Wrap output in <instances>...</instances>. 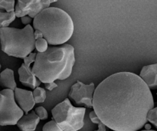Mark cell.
Segmentation results:
<instances>
[{
  "mask_svg": "<svg viewBox=\"0 0 157 131\" xmlns=\"http://www.w3.org/2000/svg\"><path fill=\"white\" fill-rule=\"evenodd\" d=\"M153 107L150 89L140 77L131 72L107 77L94 94V110L106 127L114 131L140 130Z\"/></svg>",
  "mask_w": 157,
  "mask_h": 131,
  "instance_id": "cell-1",
  "label": "cell"
},
{
  "mask_svg": "<svg viewBox=\"0 0 157 131\" xmlns=\"http://www.w3.org/2000/svg\"><path fill=\"white\" fill-rule=\"evenodd\" d=\"M75 62V48L64 44L48 48L43 53L38 52L32 70L41 82L46 84L69 78Z\"/></svg>",
  "mask_w": 157,
  "mask_h": 131,
  "instance_id": "cell-2",
  "label": "cell"
},
{
  "mask_svg": "<svg viewBox=\"0 0 157 131\" xmlns=\"http://www.w3.org/2000/svg\"><path fill=\"white\" fill-rule=\"evenodd\" d=\"M33 28L39 30L52 45L64 44L74 33L71 17L62 9L49 7L41 11L33 19Z\"/></svg>",
  "mask_w": 157,
  "mask_h": 131,
  "instance_id": "cell-3",
  "label": "cell"
},
{
  "mask_svg": "<svg viewBox=\"0 0 157 131\" xmlns=\"http://www.w3.org/2000/svg\"><path fill=\"white\" fill-rule=\"evenodd\" d=\"M34 28L31 25L21 29L15 28L0 29V42L2 51L15 58H23L29 56L35 48Z\"/></svg>",
  "mask_w": 157,
  "mask_h": 131,
  "instance_id": "cell-4",
  "label": "cell"
},
{
  "mask_svg": "<svg viewBox=\"0 0 157 131\" xmlns=\"http://www.w3.org/2000/svg\"><path fill=\"white\" fill-rule=\"evenodd\" d=\"M85 113V108L74 107L67 98L52 110L53 120L63 131L81 130L84 127Z\"/></svg>",
  "mask_w": 157,
  "mask_h": 131,
  "instance_id": "cell-5",
  "label": "cell"
},
{
  "mask_svg": "<svg viewBox=\"0 0 157 131\" xmlns=\"http://www.w3.org/2000/svg\"><path fill=\"white\" fill-rule=\"evenodd\" d=\"M24 111L18 106L14 91L4 89L0 91V125H15L23 117Z\"/></svg>",
  "mask_w": 157,
  "mask_h": 131,
  "instance_id": "cell-6",
  "label": "cell"
},
{
  "mask_svg": "<svg viewBox=\"0 0 157 131\" xmlns=\"http://www.w3.org/2000/svg\"><path fill=\"white\" fill-rule=\"evenodd\" d=\"M58 0H17L15 12L16 17L29 15L34 18L41 11L50 7L52 3Z\"/></svg>",
  "mask_w": 157,
  "mask_h": 131,
  "instance_id": "cell-7",
  "label": "cell"
},
{
  "mask_svg": "<svg viewBox=\"0 0 157 131\" xmlns=\"http://www.w3.org/2000/svg\"><path fill=\"white\" fill-rule=\"evenodd\" d=\"M95 91L94 83L84 84L78 81L71 86L69 98L74 100L77 104H84L87 107H93V98Z\"/></svg>",
  "mask_w": 157,
  "mask_h": 131,
  "instance_id": "cell-8",
  "label": "cell"
},
{
  "mask_svg": "<svg viewBox=\"0 0 157 131\" xmlns=\"http://www.w3.org/2000/svg\"><path fill=\"white\" fill-rule=\"evenodd\" d=\"M36 53H31L29 56L24 58V63L18 69L19 81L23 85L29 87L32 89H35L41 84V81L36 78L31 69L30 65L35 62L36 58Z\"/></svg>",
  "mask_w": 157,
  "mask_h": 131,
  "instance_id": "cell-9",
  "label": "cell"
},
{
  "mask_svg": "<svg viewBox=\"0 0 157 131\" xmlns=\"http://www.w3.org/2000/svg\"><path fill=\"white\" fill-rule=\"evenodd\" d=\"M14 94L16 103L21 107V110L28 114V113L32 110V108L35 107V104H36L34 99L33 92L16 87L14 91Z\"/></svg>",
  "mask_w": 157,
  "mask_h": 131,
  "instance_id": "cell-10",
  "label": "cell"
},
{
  "mask_svg": "<svg viewBox=\"0 0 157 131\" xmlns=\"http://www.w3.org/2000/svg\"><path fill=\"white\" fill-rule=\"evenodd\" d=\"M140 77L147 84L150 89H157V63L144 66L140 71Z\"/></svg>",
  "mask_w": 157,
  "mask_h": 131,
  "instance_id": "cell-11",
  "label": "cell"
},
{
  "mask_svg": "<svg viewBox=\"0 0 157 131\" xmlns=\"http://www.w3.org/2000/svg\"><path fill=\"white\" fill-rule=\"evenodd\" d=\"M39 121L40 118L35 111H32L25 116L23 115L22 118L17 123V126L21 131H34L36 129Z\"/></svg>",
  "mask_w": 157,
  "mask_h": 131,
  "instance_id": "cell-12",
  "label": "cell"
},
{
  "mask_svg": "<svg viewBox=\"0 0 157 131\" xmlns=\"http://www.w3.org/2000/svg\"><path fill=\"white\" fill-rule=\"evenodd\" d=\"M0 86L6 89L15 91L16 88V82L14 77V71L12 69L6 68L0 74Z\"/></svg>",
  "mask_w": 157,
  "mask_h": 131,
  "instance_id": "cell-13",
  "label": "cell"
},
{
  "mask_svg": "<svg viewBox=\"0 0 157 131\" xmlns=\"http://www.w3.org/2000/svg\"><path fill=\"white\" fill-rule=\"evenodd\" d=\"M16 18L15 12H2L0 10V29L9 27V25L15 21Z\"/></svg>",
  "mask_w": 157,
  "mask_h": 131,
  "instance_id": "cell-14",
  "label": "cell"
},
{
  "mask_svg": "<svg viewBox=\"0 0 157 131\" xmlns=\"http://www.w3.org/2000/svg\"><path fill=\"white\" fill-rule=\"evenodd\" d=\"M33 97L36 104L43 103L46 99V91L42 87H38L34 89Z\"/></svg>",
  "mask_w": 157,
  "mask_h": 131,
  "instance_id": "cell-15",
  "label": "cell"
},
{
  "mask_svg": "<svg viewBox=\"0 0 157 131\" xmlns=\"http://www.w3.org/2000/svg\"><path fill=\"white\" fill-rule=\"evenodd\" d=\"M15 0H0V10H5L7 12H15Z\"/></svg>",
  "mask_w": 157,
  "mask_h": 131,
  "instance_id": "cell-16",
  "label": "cell"
},
{
  "mask_svg": "<svg viewBox=\"0 0 157 131\" xmlns=\"http://www.w3.org/2000/svg\"><path fill=\"white\" fill-rule=\"evenodd\" d=\"M35 48L39 53L45 52L48 48V42L45 38H39L35 41Z\"/></svg>",
  "mask_w": 157,
  "mask_h": 131,
  "instance_id": "cell-17",
  "label": "cell"
},
{
  "mask_svg": "<svg viewBox=\"0 0 157 131\" xmlns=\"http://www.w3.org/2000/svg\"><path fill=\"white\" fill-rule=\"evenodd\" d=\"M43 131H63L61 127L58 125L55 121H51L46 123L42 129Z\"/></svg>",
  "mask_w": 157,
  "mask_h": 131,
  "instance_id": "cell-18",
  "label": "cell"
},
{
  "mask_svg": "<svg viewBox=\"0 0 157 131\" xmlns=\"http://www.w3.org/2000/svg\"><path fill=\"white\" fill-rule=\"evenodd\" d=\"M147 121L151 123L157 128V107H153L147 114Z\"/></svg>",
  "mask_w": 157,
  "mask_h": 131,
  "instance_id": "cell-19",
  "label": "cell"
},
{
  "mask_svg": "<svg viewBox=\"0 0 157 131\" xmlns=\"http://www.w3.org/2000/svg\"><path fill=\"white\" fill-rule=\"evenodd\" d=\"M35 111L36 113V114L38 115V118H40V120H46L48 118V117L47 110L43 107H36Z\"/></svg>",
  "mask_w": 157,
  "mask_h": 131,
  "instance_id": "cell-20",
  "label": "cell"
},
{
  "mask_svg": "<svg viewBox=\"0 0 157 131\" xmlns=\"http://www.w3.org/2000/svg\"><path fill=\"white\" fill-rule=\"evenodd\" d=\"M89 117H90V121H91L94 124H98L100 122H101V121L100 120V118H98V115L96 114L94 110V111H91L90 114H89Z\"/></svg>",
  "mask_w": 157,
  "mask_h": 131,
  "instance_id": "cell-21",
  "label": "cell"
},
{
  "mask_svg": "<svg viewBox=\"0 0 157 131\" xmlns=\"http://www.w3.org/2000/svg\"><path fill=\"white\" fill-rule=\"evenodd\" d=\"M21 21L22 24L25 25H29L31 22H32V18H31L30 16H29V15H25V16L21 17Z\"/></svg>",
  "mask_w": 157,
  "mask_h": 131,
  "instance_id": "cell-22",
  "label": "cell"
},
{
  "mask_svg": "<svg viewBox=\"0 0 157 131\" xmlns=\"http://www.w3.org/2000/svg\"><path fill=\"white\" fill-rule=\"evenodd\" d=\"M44 86H45V88L47 89V90L50 91H53L54 89L56 88V87H58L57 84H55V82L46 83V84H44Z\"/></svg>",
  "mask_w": 157,
  "mask_h": 131,
  "instance_id": "cell-23",
  "label": "cell"
},
{
  "mask_svg": "<svg viewBox=\"0 0 157 131\" xmlns=\"http://www.w3.org/2000/svg\"><path fill=\"white\" fill-rule=\"evenodd\" d=\"M34 35H35V40L39 39V38H44V37H43L42 33H41V32H40L39 30H35V33H34Z\"/></svg>",
  "mask_w": 157,
  "mask_h": 131,
  "instance_id": "cell-24",
  "label": "cell"
},
{
  "mask_svg": "<svg viewBox=\"0 0 157 131\" xmlns=\"http://www.w3.org/2000/svg\"><path fill=\"white\" fill-rule=\"evenodd\" d=\"M98 125V130L95 131H107V129H106V127H106L102 122H100Z\"/></svg>",
  "mask_w": 157,
  "mask_h": 131,
  "instance_id": "cell-25",
  "label": "cell"
},
{
  "mask_svg": "<svg viewBox=\"0 0 157 131\" xmlns=\"http://www.w3.org/2000/svg\"><path fill=\"white\" fill-rule=\"evenodd\" d=\"M145 128H146V130H149L151 129V126H150V124H145Z\"/></svg>",
  "mask_w": 157,
  "mask_h": 131,
  "instance_id": "cell-26",
  "label": "cell"
},
{
  "mask_svg": "<svg viewBox=\"0 0 157 131\" xmlns=\"http://www.w3.org/2000/svg\"><path fill=\"white\" fill-rule=\"evenodd\" d=\"M141 131H156V130H141Z\"/></svg>",
  "mask_w": 157,
  "mask_h": 131,
  "instance_id": "cell-27",
  "label": "cell"
},
{
  "mask_svg": "<svg viewBox=\"0 0 157 131\" xmlns=\"http://www.w3.org/2000/svg\"><path fill=\"white\" fill-rule=\"evenodd\" d=\"M0 69H1V63H0Z\"/></svg>",
  "mask_w": 157,
  "mask_h": 131,
  "instance_id": "cell-28",
  "label": "cell"
},
{
  "mask_svg": "<svg viewBox=\"0 0 157 131\" xmlns=\"http://www.w3.org/2000/svg\"><path fill=\"white\" fill-rule=\"evenodd\" d=\"M156 95H157V94H156Z\"/></svg>",
  "mask_w": 157,
  "mask_h": 131,
  "instance_id": "cell-29",
  "label": "cell"
}]
</instances>
